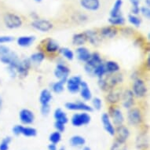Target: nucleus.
Masks as SVG:
<instances>
[{"label": "nucleus", "mask_w": 150, "mask_h": 150, "mask_svg": "<svg viewBox=\"0 0 150 150\" xmlns=\"http://www.w3.org/2000/svg\"><path fill=\"white\" fill-rule=\"evenodd\" d=\"M59 53L62 54V56L65 58V59L69 60V61H72L75 57V54L74 52L71 50L69 47H62L60 48Z\"/></svg>", "instance_id": "37"}, {"label": "nucleus", "mask_w": 150, "mask_h": 150, "mask_svg": "<svg viewBox=\"0 0 150 150\" xmlns=\"http://www.w3.org/2000/svg\"><path fill=\"white\" fill-rule=\"evenodd\" d=\"M49 140L50 143H54V144H58L62 140V133H60L58 131H54L49 137Z\"/></svg>", "instance_id": "40"}, {"label": "nucleus", "mask_w": 150, "mask_h": 150, "mask_svg": "<svg viewBox=\"0 0 150 150\" xmlns=\"http://www.w3.org/2000/svg\"><path fill=\"white\" fill-rule=\"evenodd\" d=\"M131 14H134V15H138L140 13V7L139 6H132V9H131Z\"/></svg>", "instance_id": "51"}, {"label": "nucleus", "mask_w": 150, "mask_h": 150, "mask_svg": "<svg viewBox=\"0 0 150 150\" xmlns=\"http://www.w3.org/2000/svg\"><path fill=\"white\" fill-rule=\"evenodd\" d=\"M45 57H46V55L42 51H38L36 53H34L32 54L31 56H30L29 59L31 60V62L32 63H35V64H40L42 63L43 61H44Z\"/></svg>", "instance_id": "33"}, {"label": "nucleus", "mask_w": 150, "mask_h": 150, "mask_svg": "<svg viewBox=\"0 0 150 150\" xmlns=\"http://www.w3.org/2000/svg\"><path fill=\"white\" fill-rule=\"evenodd\" d=\"M76 54L77 59L79 60V62H85V63L90 59L91 55L90 50L83 46L77 47V49L76 50Z\"/></svg>", "instance_id": "22"}, {"label": "nucleus", "mask_w": 150, "mask_h": 150, "mask_svg": "<svg viewBox=\"0 0 150 150\" xmlns=\"http://www.w3.org/2000/svg\"><path fill=\"white\" fill-rule=\"evenodd\" d=\"M3 22L9 29H16L21 27L23 25L21 17L14 13H6L3 17Z\"/></svg>", "instance_id": "2"}, {"label": "nucleus", "mask_w": 150, "mask_h": 150, "mask_svg": "<svg viewBox=\"0 0 150 150\" xmlns=\"http://www.w3.org/2000/svg\"><path fill=\"white\" fill-rule=\"evenodd\" d=\"M35 2H37V3H41L42 2V0H35Z\"/></svg>", "instance_id": "58"}, {"label": "nucleus", "mask_w": 150, "mask_h": 150, "mask_svg": "<svg viewBox=\"0 0 150 150\" xmlns=\"http://www.w3.org/2000/svg\"><path fill=\"white\" fill-rule=\"evenodd\" d=\"M131 91L134 95L137 98H143L148 93V87L145 82L140 78H137L134 80Z\"/></svg>", "instance_id": "4"}, {"label": "nucleus", "mask_w": 150, "mask_h": 150, "mask_svg": "<svg viewBox=\"0 0 150 150\" xmlns=\"http://www.w3.org/2000/svg\"><path fill=\"white\" fill-rule=\"evenodd\" d=\"M54 117L57 122H60L64 124H66L69 122V118L67 116V114L60 108L55 109L54 112Z\"/></svg>", "instance_id": "27"}, {"label": "nucleus", "mask_w": 150, "mask_h": 150, "mask_svg": "<svg viewBox=\"0 0 150 150\" xmlns=\"http://www.w3.org/2000/svg\"><path fill=\"white\" fill-rule=\"evenodd\" d=\"M130 130L123 124L118 127H116V131H115V135L116 136V140L120 142H126L129 137H130Z\"/></svg>", "instance_id": "16"}, {"label": "nucleus", "mask_w": 150, "mask_h": 150, "mask_svg": "<svg viewBox=\"0 0 150 150\" xmlns=\"http://www.w3.org/2000/svg\"><path fill=\"white\" fill-rule=\"evenodd\" d=\"M107 74L105 66V63L102 62L101 64H98V66L94 68L93 70V76H97L98 78H101L104 76H105Z\"/></svg>", "instance_id": "36"}, {"label": "nucleus", "mask_w": 150, "mask_h": 150, "mask_svg": "<svg viewBox=\"0 0 150 150\" xmlns=\"http://www.w3.org/2000/svg\"><path fill=\"white\" fill-rule=\"evenodd\" d=\"M12 141L11 137H6L3 138L2 142L0 143V150H8L9 149V145Z\"/></svg>", "instance_id": "43"}, {"label": "nucleus", "mask_w": 150, "mask_h": 150, "mask_svg": "<svg viewBox=\"0 0 150 150\" xmlns=\"http://www.w3.org/2000/svg\"><path fill=\"white\" fill-rule=\"evenodd\" d=\"M127 121L131 126H139L143 121L142 112L140 108L133 106L128 109L127 112Z\"/></svg>", "instance_id": "3"}, {"label": "nucleus", "mask_w": 150, "mask_h": 150, "mask_svg": "<svg viewBox=\"0 0 150 150\" xmlns=\"http://www.w3.org/2000/svg\"><path fill=\"white\" fill-rule=\"evenodd\" d=\"M108 114L111 120H112L113 125L118 127L123 124L124 116H123V112L118 106H116V105H109Z\"/></svg>", "instance_id": "5"}, {"label": "nucleus", "mask_w": 150, "mask_h": 150, "mask_svg": "<svg viewBox=\"0 0 150 150\" xmlns=\"http://www.w3.org/2000/svg\"><path fill=\"white\" fill-rule=\"evenodd\" d=\"M136 145L138 149H146L149 146V138L145 134H141L136 140Z\"/></svg>", "instance_id": "31"}, {"label": "nucleus", "mask_w": 150, "mask_h": 150, "mask_svg": "<svg viewBox=\"0 0 150 150\" xmlns=\"http://www.w3.org/2000/svg\"><path fill=\"white\" fill-rule=\"evenodd\" d=\"M85 34L87 38V41H88L91 45L93 46H98L101 42L102 38L101 37L99 32L96 31H93V30H88L85 32Z\"/></svg>", "instance_id": "21"}, {"label": "nucleus", "mask_w": 150, "mask_h": 150, "mask_svg": "<svg viewBox=\"0 0 150 150\" xmlns=\"http://www.w3.org/2000/svg\"><path fill=\"white\" fill-rule=\"evenodd\" d=\"M140 13L142 14L144 17H145L146 19H149L150 18V9L149 6H142L140 8Z\"/></svg>", "instance_id": "46"}, {"label": "nucleus", "mask_w": 150, "mask_h": 150, "mask_svg": "<svg viewBox=\"0 0 150 150\" xmlns=\"http://www.w3.org/2000/svg\"><path fill=\"white\" fill-rule=\"evenodd\" d=\"M14 40V37L10 35H0V44L11 42Z\"/></svg>", "instance_id": "45"}, {"label": "nucleus", "mask_w": 150, "mask_h": 150, "mask_svg": "<svg viewBox=\"0 0 150 150\" xmlns=\"http://www.w3.org/2000/svg\"><path fill=\"white\" fill-rule=\"evenodd\" d=\"M92 100V108L93 109H95V110H101V107H102V101L101 99L98 97H95L91 99Z\"/></svg>", "instance_id": "42"}, {"label": "nucleus", "mask_w": 150, "mask_h": 150, "mask_svg": "<svg viewBox=\"0 0 150 150\" xmlns=\"http://www.w3.org/2000/svg\"><path fill=\"white\" fill-rule=\"evenodd\" d=\"M110 150H127V146L126 142H120L116 140L112 145Z\"/></svg>", "instance_id": "41"}, {"label": "nucleus", "mask_w": 150, "mask_h": 150, "mask_svg": "<svg viewBox=\"0 0 150 150\" xmlns=\"http://www.w3.org/2000/svg\"><path fill=\"white\" fill-rule=\"evenodd\" d=\"M102 62H103V60L101 58V56L100 55V54L98 53V52H93V53H91L90 59L85 64L91 67L94 70V68L98 66V64H101Z\"/></svg>", "instance_id": "25"}, {"label": "nucleus", "mask_w": 150, "mask_h": 150, "mask_svg": "<svg viewBox=\"0 0 150 150\" xmlns=\"http://www.w3.org/2000/svg\"><path fill=\"white\" fill-rule=\"evenodd\" d=\"M50 110H51V108H50V104H47V105H41L40 112H41V113H42V116H48L50 114Z\"/></svg>", "instance_id": "44"}, {"label": "nucleus", "mask_w": 150, "mask_h": 150, "mask_svg": "<svg viewBox=\"0 0 150 150\" xmlns=\"http://www.w3.org/2000/svg\"><path fill=\"white\" fill-rule=\"evenodd\" d=\"M134 32V31L131 28H129V27L123 28H121L120 29L121 33H122L124 36H127V37L133 35Z\"/></svg>", "instance_id": "47"}, {"label": "nucleus", "mask_w": 150, "mask_h": 150, "mask_svg": "<svg viewBox=\"0 0 150 150\" xmlns=\"http://www.w3.org/2000/svg\"><path fill=\"white\" fill-rule=\"evenodd\" d=\"M21 134L25 137H35L37 134V130L34 127L23 126L22 130H21Z\"/></svg>", "instance_id": "38"}, {"label": "nucleus", "mask_w": 150, "mask_h": 150, "mask_svg": "<svg viewBox=\"0 0 150 150\" xmlns=\"http://www.w3.org/2000/svg\"><path fill=\"white\" fill-rule=\"evenodd\" d=\"M57 145L56 144H54V143H50L49 145H48V150H57Z\"/></svg>", "instance_id": "52"}, {"label": "nucleus", "mask_w": 150, "mask_h": 150, "mask_svg": "<svg viewBox=\"0 0 150 150\" xmlns=\"http://www.w3.org/2000/svg\"><path fill=\"white\" fill-rule=\"evenodd\" d=\"M53 98L51 91L48 89H43L40 95V102L41 105H47L50 104Z\"/></svg>", "instance_id": "28"}, {"label": "nucleus", "mask_w": 150, "mask_h": 150, "mask_svg": "<svg viewBox=\"0 0 150 150\" xmlns=\"http://www.w3.org/2000/svg\"><path fill=\"white\" fill-rule=\"evenodd\" d=\"M105 66L107 73H116V72H119L120 70V66L118 64V62L112 61V60L106 62L105 63Z\"/></svg>", "instance_id": "29"}, {"label": "nucleus", "mask_w": 150, "mask_h": 150, "mask_svg": "<svg viewBox=\"0 0 150 150\" xmlns=\"http://www.w3.org/2000/svg\"><path fill=\"white\" fill-rule=\"evenodd\" d=\"M145 4H146V6L149 7L150 6V0H145Z\"/></svg>", "instance_id": "55"}, {"label": "nucleus", "mask_w": 150, "mask_h": 150, "mask_svg": "<svg viewBox=\"0 0 150 150\" xmlns=\"http://www.w3.org/2000/svg\"><path fill=\"white\" fill-rule=\"evenodd\" d=\"M123 75L119 72L107 73L101 78H98V86L103 91H109L115 88L118 84L123 83Z\"/></svg>", "instance_id": "1"}, {"label": "nucleus", "mask_w": 150, "mask_h": 150, "mask_svg": "<svg viewBox=\"0 0 150 150\" xmlns=\"http://www.w3.org/2000/svg\"><path fill=\"white\" fill-rule=\"evenodd\" d=\"M80 5L89 11H97L101 6L100 0H80Z\"/></svg>", "instance_id": "20"}, {"label": "nucleus", "mask_w": 150, "mask_h": 150, "mask_svg": "<svg viewBox=\"0 0 150 150\" xmlns=\"http://www.w3.org/2000/svg\"><path fill=\"white\" fill-rule=\"evenodd\" d=\"M31 25L34 29L41 32H48L54 28V25L51 21L46 19H39V18L35 19L31 23Z\"/></svg>", "instance_id": "8"}, {"label": "nucleus", "mask_w": 150, "mask_h": 150, "mask_svg": "<svg viewBox=\"0 0 150 150\" xmlns=\"http://www.w3.org/2000/svg\"><path fill=\"white\" fill-rule=\"evenodd\" d=\"M130 2L132 4V6H138L140 3V0H130Z\"/></svg>", "instance_id": "53"}, {"label": "nucleus", "mask_w": 150, "mask_h": 150, "mask_svg": "<svg viewBox=\"0 0 150 150\" xmlns=\"http://www.w3.org/2000/svg\"><path fill=\"white\" fill-rule=\"evenodd\" d=\"M128 21L130 22V24L137 28L140 27L142 24V19L138 15L134 14H130L128 16Z\"/></svg>", "instance_id": "39"}, {"label": "nucleus", "mask_w": 150, "mask_h": 150, "mask_svg": "<svg viewBox=\"0 0 150 150\" xmlns=\"http://www.w3.org/2000/svg\"><path fill=\"white\" fill-rule=\"evenodd\" d=\"M19 118L21 122L25 125H30L34 123L35 114L28 108H23L19 112Z\"/></svg>", "instance_id": "17"}, {"label": "nucleus", "mask_w": 150, "mask_h": 150, "mask_svg": "<svg viewBox=\"0 0 150 150\" xmlns=\"http://www.w3.org/2000/svg\"><path fill=\"white\" fill-rule=\"evenodd\" d=\"M66 82L64 80H58V81L55 82L51 85V90L52 91L55 93H62L64 90V85H65Z\"/></svg>", "instance_id": "35"}, {"label": "nucleus", "mask_w": 150, "mask_h": 150, "mask_svg": "<svg viewBox=\"0 0 150 150\" xmlns=\"http://www.w3.org/2000/svg\"><path fill=\"white\" fill-rule=\"evenodd\" d=\"M66 109L70 111H81V112H91L93 109L91 105H89L84 101H77L75 102H66L64 105Z\"/></svg>", "instance_id": "9"}, {"label": "nucleus", "mask_w": 150, "mask_h": 150, "mask_svg": "<svg viewBox=\"0 0 150 150\" xmlns=\"http://www.w3.org/2000/svg\"><path fill=\"white\" fill-rule=\"evenodd\" d=\"M91 120V115L86 112H82L81 113L74 114L71 119V124L76 127H80L82 126L87 125Z\"/></svg>", "instance_id": "7"}, {"label": "nucleus", "mask_w": 150, "mask_h": 150, "mask_svg": "<svg viewBox=\"0 0 150 150\" xmlns=\"http://www.w3.org/2000/svg\"><path fill=\"white\" fill-rule=\"evenodd\" d=\"M108 23H109L112 26H114V27L123 26V25H125L126 19L122 16V15L116 17H110L108 18Z\"/></svg>", "instance_id": "34"}, {"label": "nucleus", "mask_w": 150, "mask_h": 150, "mask_svg": "<svg viewBox=\"0 0 150 150\" xmlns=\"http://www.w3.org/2000/svg\"><path fill=\"white\" fill-rule=\"evenodd\" d=\"M35 41L34 35H22L17 39V44L21 47H28L32 46Z\"/></svg>", "instance_id": "24"}, {"label": "nucleus", "mask_w": 150, "mask_h": 150, "mask_svg": "<svg viewBox=\"0 0 150 150\" xmlns=\"http://www.w3.org/2000/svg\"><path fill=\"white\" fill-rule=\"evenodd\" d=\"M83 150H91V149L90 147H88V146H85V147L83 149Z\"/></svg>", "instance_id": "56"}, {"label": "nucleus", "mask_w": 150, "mask_h": 150, "mask_svg": "<svg viewBox=\"0 0 150 150\" xmlns=\"http://www.w3.org/2000/svg\"><path fill=\"white\" fill-rule=\"evenodd\" d=\"M54 127H55L57 131H58L60 133H63V132H64V130H65V124L55 121V123H54Z\"/></svg>", "instance_id": "48"}, {"label": "nucleus", "mask_w": 150, "mask_h": 150, "mask_svg": "<svg viewBox=\"0 0 150 150\" xmlns=\"http://www.w3.org/2000/svg\"><path fill=\"white\" fill-rule=\"evenodd\" d=\"M123 91L120 89H116V87L108 91V93L105 97L106 101L109 105H116L121 101Z\"/></svg>", "instance_id": "14"}, {"label": "nucleus", "mask_w": 150, "mask_h": 150, "mask_svg": "<svg viewBox=\"0 0 150 150\" xmlns=\"http://www.w3.org/2000/svg\"><path fill=\"white\" fill-rule=\"evenodd\" d=\"M119 29L111 25V26H106V27L102 28L100 30L99 34L103 39H112L117 35Z\"/></svg>", "instance_id": "19"}, {"label": "nucleus", "mask_w": 150, "mask_h": 150, "mask_svg": "<svg viewBox=\"0 0 150 150\" xmlns=\"http://www.w3.org/2000/svg\"><path fill=\"white\" fill-rule=\"evenodd\" d=\"M70 145L73 147H79V146H83L85 145L86 140L83 137L80 135H74L70 138Z\"/></svg>", "instance_id": "32"}, {"label": "nucleus", "mask_w": 150, "mask_h": 150, "mask_svg": "<svg viewBox=\"0 0 150 150\" xmlns=\"http://www.w3.org/2000/svg\"><path fill=\"white\" fill-rule=\"evenodd\" d=\"M87 42V38L85 34V32H80V33H76L72 36V40L71 42L74 46L76 47H82L83 46L86 42Z\"/></svg>", "instance_id": "26"}, {"label": "nucleus", "mask_w": 150, "mask_h": 150, "mask_svg": "<svg viewBox=\"0 0 150 150\" xmlns=\"http://www.w3.org/2000/svg\"><path fill=\"white\" fill-rule=\"evenodd\" d=\"M82 81L83 79L80 76H74L70 78H68L65 83L67 90L71 93H79Z\"/></svg>", "instance_id": "10"}, {"label": "nucleus", "mask_w": 150, "mask_h": 150, "mask_svg": "<svg viewBox=\"0 0 150 150\" xmlns=\"http://www.w3.org/2000/svg\"><path fill=\"white\" fill-rule=\"evenodd\" d=\"M70 74V69L68 66L64 64H57L55 70H54V76L58 80H64L66 82Z\"/></svg>", "instance_id": "13"}, {"label": "nucleus", "mask_w": 150, "mask_h": 150, "mask_svg": "<svg viewBox=\"0 0 150 150\" xmlns=\"http://www.w3.org/2000/svg\"><path fill=\"white\" fill-rule=\"evenodd\" d=\"M11 51L10 49L6 46H4V45L0 44V57L2 56H4L6 54H9L10 52Z\"/></svg>", "instance_id": "49"}, {"label": "nucleus", "mask_w": 150, "mask_h": 150, "mask_svg": "<svg viewBox=\"0 0 150 150\" xmlns=\"http://www.w3.org/2000/svg\"><path fill=\"white\" fill-rule=\"evenodd\" d=\"M123 6V0H116V2L113 4V6L110 11V17H116L121 16V9Z\"/></svg>", "instance_id": "30"}, {"label": "nucleus", "mask_w": 150, "mask_h": 150, "mask_svg": "<svg viewBox=\"0 0 150 150\" xmlns=\"http://www.w3.org/2000/svg\"><path fill=\"white\" fill-rule=\"evenodd\" d=\"M0 61L3 62V64H7L8 67H11L16 69L17 64L20 62V59H19L18 55L15 52L10 51L9 54L0 57Z\"/></svg>", "instance_id": "12"}, {"label": "nucleus", "mask_w": 150, "mask_h": 150, "mask_svg": "<svg viewBox=\"0 0 150 150\" xmlns=\"http://www.w3.org/2000/svg\"><path fill=\"white\" fill-rule=\"evenodd\" d=\"M32 66V62L29 58H24L22 60H20V62L17 64V67L16 70L17 72L21 76L25 77L27 76L29 72V70Z\"/></svg>", "instance_id": "15"}, {"label": "nucleus", "mask_w": 150, "mask_h": 150, "mask_svg": "<svg viewBox=\"0 0 150 150\" xmlns=\"http://www.w3.org/2000/svg\"><path fill=\"white\" fill-rule=\"evenodd\" d=\"M80 96L85 101H91L92 99V92H91L90 86L86 81L81 82L80 84V90H79Z\"/></svg>", "instance_id": "23"}, {"label": "nucleus", "mask_w": 150, "mask_h": 150, "mask_svg": "<svg viewBox=\"0 0 150 150\" xmlns=\"http://www.w3.org/2000/svg\"><path fill=\"white\" fill-rule=\"evenodd\" d=\"M41 46H42L41 51L43 52L45 55H47V54L54 55L57 53H59V50L61 48L58 42L51 38H47L43 40L41 42Z\"/></svg>", "instance_id": "6"}, {"label": "nucleus", "mask_w": 150, "mask_h": 150, "mask_svg": "<svg viewBox=\"0 0 150 150\" xmlns=\"http://www.w3.org/2000/svg\"><path fill=\"white\" fill-rule=\"evenodd\" d=\"M122 105L124 108L129 109L135 105V97L130 89H126L122 93L121 97Z\"/></svg>", "instance_id": "11"}, {"label": "nucleus", "mask_w": 150, "mask_h": 150, "mask_svg": "<svg viewBox=\"0 0 150 150\" xmlns=\"http://www.w3.org/2000/svg\"><path fill=\"white\" fill-rule=\"evenodd\" d=\"M3 98L0 97V111L2 110V108H3Z\"/></svg>", "instance_id": "54"}, {"label": "nucleus", "mask_w": 150, "mask_h": 150, "mask_svg": "<svg viewBox=\"0 0 150 150\" xmlns=\"http://www.w3.org/2000/svg\"><path fill=\"white\" fill-rule=\"evenodd\" d=\"M101 122H102V124H103L104 129L105 130V131L107 133L111 136L115 135V131H116V127L115 126L113 125L112 122L111 121V119L108 116V113H103L101 115Z\"/></svg>", "instance_id": "18"}, {"label": "nucleus", "mask_w": 150, "mask_h": 150, "mask_svg": "<svg viewBox=\"0 0 150 150\" xmlns=\"http://www.w3.org/2000/svg\"><path fill=\"white\" fill-rule=\"evenodd\" d=\"M59 150H65V147L64 146H62V147H60Z\"/></svg>", "instance_id": "57"}, {"label": "nucleus", "mask_w": 150, "mask_h": 150, "mask_svg": "<svg viewBox=\"0 0 150 150\" xmlns=\"http://www.w3.org/2000/svg\"><path fill=\"white\" fill-rule=\"evenodd\" d=\"M22 125H16L13 128V133L16 136H18L21 134V130H22Z\"/></svg>", "instance_id": "50"}]
</instances>
